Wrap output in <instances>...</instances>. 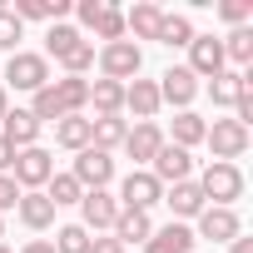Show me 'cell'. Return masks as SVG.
Masks as SVG:
<instances>
[{
  "label": "cell",
  "instance_id": "cell-1",
  "mask_svg": "<svg viewBox=\"0 0 253 253\" xmlns=\"http://www.w3.org/2000/svg\"><path fill=\"white\" fill-rule=\"evenodd\" d=\"M94 65H99V80L129 84V80H139V70H144V50H139L134 40H114V45H99V50H94Z\"/></svg>",
  "mask_w": 253,
  "mask_h": 253
},
{
  "label": "cell",
  "instance_id": "cell-2",
  "mask_svg": "<svg viewBox=\"0 0 253 253\" xmlns=\"http://www.w3.org/2000/svg\"><path fill=\"white\" fill-rule=\"evenodd\" d=\"M194 184L204 189V199H209L213 209H233V204L243 199V169H238V164H213V159H209Z\"/></svg>",
  "mask_w": 253,
  "mask_h": 253
},
{
  "label": "cell",
  "instance_id": "cell-3",
  "mask_svg": "<svg viewBox=\"0 0 253 253\" xmlns=\"http://www.w3.org/2000/svg\"><path fill=\"white\" fill-rule=\"evenodd\" d=\"M204 144H209L213 164H238V159L248 154L253 134H248V124H238V119H213L209 134H204Z\"/></svg>",
  "mask_w": 253,
  "mask_h": 253
},
{
  "label": "cell",
  "instance_id": "cell-4",
  "mask_svg": "<svg viewBox=\"0 0 253 253\" xmlns=\"http://www.w3.org/2000/svg\"><path fill=\"white\" fill-rule=\"evenodd\" d=\"M0 84H5V89H25V94H35V89L50 84V60L35 55V50H15V55L5 60V80H0Z\"/></svg>",
  "mask_w": 253,
  "mask_h": 253
},
{
  "label": "cell",
  "instance_id": "cell-5",
  "mask_svg": "<svg viewBox=\"0 0 253 253\" xmlns=\"http://www.w3.org/2000/svg\"><path fill=\"white\" fill-rule=\"evenodd\" d=\"M50 174H55V154H50L45 144H30V149H15V164H10V179L20 184V194H30V189H45V184H50Z\"/></svg>",
  "mask_w": 253,
  "mask_h": 253
},
{
  "label": "cell",
  "instance_id": "cell-6",
  "mask_svg": "<svg viewBox=\"0 0 253 253\" xmlns=\"http://www.w3.org/2000/svg\"><path fill=\"white\" fill-rule=\"evenodd\" d=\"M114 199H119V209H139V213H149V209L164 199V184H159L149 169H129Z\"/></svg>",
  "mask_w": 253,
  "mask_h": 253
},
{
  "label": "cell",
  "instance_id": "cell-7",
  "mask_svg": "<svg viewBox=\"0 0 253 253\" xmlns=\"http://www.w3.org/2000/svg\"><path fill=\"white\" fill-rule=\"evenodd\" d=\"M114 218H119V199L109 189H84V199H80V228L84 233H109Z\"/></svg>",
  "mask_w": 253,
  "mask_h": 253
},
{
  "label": "cell",
  "instance_id": "cell-8",
  "mask_svg": "<svg viewBox=\"0 0 253 253\" xmlns=\"http://www.w3.org/2000/svg\"><path fill=\"white\" fill-rule=\"evenodd\" d=\"M194 80H213L218 70H228V60H223V40L218 35H194L189 40V65H184Z\"/></svg>",
  "mask_w": 253,
  "mask_h": 253
},
{
  "label": "cell",
  "instance_id": "cell-9",
  "mask_svg": "<svg viewBox=\"0 0 253 253\" xmlns=\"http://www.w3.org/2000/svg\"><path fill=\"white\" fill-rule=\"evenodd\" d=\"M154 84H159V104H174V114L179 109H194V99H199V80L184 65H169Z\"/></svg>",
  "mask_w": 253,
  "mask_h": 253
},
{
  "label": "cell",
  "instance_id": "cell-10",
  "mask_svg": "<svg viewBox=\"0 0 253 253\" xmlns=\"http://www.w3.org/2000/svg\"><path fill=\"white\" fill-rule=\"evenodd\" d=\"M194 223H199V228H194V238H209V243H223V248H228V243L243 233L238 209H213V204H209V209H204Z\"/></svg>",
  "mask_w": 253,
  "mask_h": 253
},
{
  "label": "cell",
  "instance_id": "cell-11",
  "mask_svg": "<svg viewBox=\"0 0 253 253\" xmlns=\"http://www.w3.org/2000/svg\"><path fill=\"white\" fill-rule=\"evenodd\" d=\"M119 149L134 159V169H149V159L164 149V129H159V119H149V124H129V134H124Z\"/></svg>",
  "mask_w": 253,
  "mask_h": 253
},
{
  "label": "cell",
  "instance_id": "cell-12",
  "mask_svg": "<svg viewBox=\"0 0 253 253\" xmlns=\"http://www.w3.org/2000/svg\"><path fill=\"white\" fill-rule=\"evenodd\" d=\"M149 174L169 189V184H184V179H194V154L189 149H179V144H169L164 139V149L149 159Z\"/></svg>",
  "mask_w": 253,
  "mask_h": 253
},
{
  "label": "cell",
  "instance_id": "cell-13",
  "mask_svg": "<svg viewBox=\"0 0 253 253\" xmlns=\"http://www.w3.org/2000/svg\"><path fill=\"white\" fill-rule=\"evenodd\" d=\"M75 179H80V189H109V179H114V154H104V149H80L75 154V169H70Z\"/></svg>",
  "mask_w": 253,
  "mask_h": 253
},
{
  "label": "cell",
  "instance_id": "cell-14",
  "mask_svg": "<svg viewBox=\"0 0 253 253\" xmlns=\"http://www.w3.org/2000/svg\"><path fill=\"white\" fill-rule=\"evenodd\" d=\"M159 204H169V213H174V223H189V218H199V213L209 209V199H204V189H199L194 179H184V184H169Z\"/></svg>",
  "mask_w": 253,
  "mask_h": 253
},
{
  "label": "cell",
  "instance_id": "cell-15",
  "mask_svg": "<svg viewBox=\"0 0 253 253\" xmlns=\"http://www.w3.org/2000/svg\"><path fill=\"white\" fill-rule=\"evenodd\" d=\"M40 129H45V124H40L30 109H10L5 119H0V139H5L10 149H30V144H40Z\"/></svg>",
  "mask_w": 253,
  "mask_h": 253
},
{
  "label": "cell",
  "instance_id": "cell-16",
  "mask_svg": "<svg viewBox=\"0 0 253 253\" xmlns=\"http://www.w3.org/2000/svg\"><path fill=\"white\" fill-rule=\"evenodd\" d=\"M124 109L134 114V124H149L164 104H159V84L154 80H129L124 84Z\"/></svg>",
  "mask_w": 253,
  "mask_h": 253
},
{
  "label": "cell",
  "instance_id": "cell-17",
  "mask_svg": "<svg viewBox=\"0 0 253 253\" xmlns=\"http://www.w3.org/2000/svg\"><path fill=\"white\" fill-rule=\"evenodd\" d=\"M15 213H20V223L25 228H35V233H45V228H55V204L40 194V189H30V194H20V204H15Z\"/></svg>",
  "mask_w": 253,
  "mask_h": 253
},
{
  "label": "cell",
  "instance_id": "cell-18",
  "mask_svg": "<svg viewBox=\"0 0 253 253\" xmlns=\"http://www.w3.org/2000/svg\"><path fill=\"white\" fill-rule=\"evenodd\" d=\"M194 228L189 223H164V228H154L149 233V243H144V253H194Z\"/></svg>",
  "mask_w": 253,
  "mask_h": 253
},
{
  "label": "cell",
  "instance_id": "cell-19",
  "mask_svg": "<svg viewBox=\"0 0 253 253\" xmlns=\"http://www.w3.org/2000/svg\"><path fill=\"white\" fill-rule=\"evenodd\" d=\"M109 233H114L124 248H134V243L144 248V243H149V233H154V218H149V213H139V209H119V218H114V228H109Z\"/></svg>",
  "mask_w": 253,
  "mask_h": 253
},
{
  "label": "cell",
  "instance_id": "cell-20",
  "mask_svg": "<svg viewBox=\"0 0 253 253\" xmlns=\"http://www.w3.org/2000/svg\"><path fill=\"white\" fill-rule=\"evenodd\" d=\"M124 134H129L124 114H94V119H89V144L104 149V154H114V149L124 144Z\"/></svg>",
  "mask_w": 253,
  "mask_h": 253
},
{
  "label": "cell",
  "instance_id": "cell-21",
  "mask_svg": "<svg viewBox=\"0 0 253 253\" xmlns=\"http://www.w3.org/2000/svg\"><path fill=\"white\" fill-rule=\"evenodd\" d=\"M159 20H164V10L154 5V0H139L134 10H124V35H134V45L139 40H154L159 35Z\"/></svg>",
  "mask_w": 253,
  "mask_h": 253
},
{
  "label": "cell",
  "instance_id": "cell-22",
  "mask_svg": "<svg viewBox=\"0 0 253 253\" xmlns=\"http://www.w3.org/2000/svg\"><path fill=\"white\" fill-rule=\"evenodd\" d=\"M204 134H209V119H204V114H194V109H179L164 139H169V144H179V149H194V144H204Z\"/></svg>",
  "mask_w": 253,
  "mask_h": 253
},
{
  "label": "cell",
  "instance_id": "cell-23",
  "mask_svg": "<svg viewBox=\"0 0 253 253\" xmlns=\"http://www.w3.org/2000/svg\"><path fill=\"white\" fill-rule=\"evenodd\" d=\"M10 15H15L20 25H25V20H50V25H60V20L70 15V0H15Z\"/></svg>",
  "mask_w": 253,
  "mask_h": 253
},
{
  "label": "cell",
  "instance_id": "cell-24",
  "mask_svg": "<svg viewBox=\"0 0 253 253\" xmlns=\"http://www.w3.org/2000/svg\"><path fill=\"white\" fill-rule=\"evenodd\" d=\"M55 144L70 149V154L89 149V119H84V114H65V119H55Z\"/></svg>",
  "mask_w": 253,
  "mask_h": 253
},
{
  "label": "cell",
  "instance_id": "cell-25",
  "mask_svg": "<svg viewBox=\"0 0 253 253\" xmlns=\"http://www.w3.org/2000/svg\"><path fill=\"white\" fill-rule=\"evenodd\" d=\"M164 50H189V40H194V20L189 15H169L164 10V20H159V35H154Z\"/></svg>",
  "mask_w": 253,
  "mask_h": 253
},
{
  "label": "cell",
  "instance_id": "cell-26",
  "mask_svg": "<svg viewBox=\"0 0 253 253\" xmlns=\"http://www.w3.org/2000/svg\"><path fill=\"white\" fill-rule=\"evenodd\" d=\"M80 45H84V35H80L75 25H65V20L45 30V60H65V55L80 50Z\"/></svg>",
  "mask_w": 253,
  "mask_h": 253
},
{
  "label": "cell",
  "instance_id": "cell-27",
  "mask_svg": "<svg viewBox=\"0 0 253 253\" xmlns=\"http://www.w3.org/2000/svg\"><path fill=\"white\" fill-rule=\"evenodd\" d=\"M89 104H94V114H124V84L89 80Z\"/></svg>",
  "mask_w": 253,
  "mask_h": 253
},
{
  "label": "cell",
  "instance_id": "cell-28",
  "mask_svg": "<svg viewBox=\"0 0 253 253\" xmlns=\"http://www.w3.org/2000/svg\"><path fill=\"white\" fill-rule=\"evenodd\" d=\"M50 84H55V94H60L65 114H80V109L89 104V80H75V75H65V80H50Z\"/></svg>",
  "mask_w": 253,
  "mask_h": 253
},
{
  "label": "cell",
  "instance_id": "cell-29",
  "mask_svg": "<svg viewBox=\"0 0 253 253\" xmlns=\"http://www.w3.org/2000/svg\"><path fill=\"white\" fill-rule=\"evenodd\" d=\"M40 194H45L55 209H65V204H80V199H84V189H80V179H75V174H50V184H45Z\"/></svg>",
  "mask_w": 253,
  "mask_h": 253
},
{
  "label": "cell",
  "instance_id": "cell-30",
  "mask_svg": "<svg viewBox=\"0 0 253 253\" xmlns=\"http://www.w3.org/2000/svg\"><path fill=\"white\" fill-rule=\"evenodd\" d=\"M104 45H114V40H129V35H124V10L119 5H109V0H104V10H99V20L89 25Z\"/></svg>",
  "mask_w": 253,
  "mask_h": 253
},
{
  "label": "cell",
  "instance_id": "cell-31",
  "mask_svg": "<svg viewBox=\"0 0 253 253\" xmlns=\"http://www.w3.org/2000/svg\"><path fill=\"white\" fill-rule=\"evenodd\" d=\"M223 60H233V65H253V30H248V25L223 35Z\"/></svg>",
  "mask_w": 253,
  "mask_h": 253
},
{
  "label": "cell",
  "instance_id": "cell-32",
  "mask_svg": "<svg viewBox=\"0 0 253 253\" xmlns=\"http://www.w3.org/2000/svg\"><path fill=\"white\" fill-rule=\"evenodd\" d=\"M209 99L223 104V109H233V99H238V70H218L209 80Z\"/></svg>",
  "mask_w": 253,
  "mask_h": 253
},
{
  "label": "cell",
  "instance_id": "cell-33",
  "mask_svg": "<svg viewBox=\"0 0 253 253\" xmlns=\"http://www.w3.org/2000/svg\"><path fill=\"white\" fill-rule=\"evenodd\" d=\"M50 243H55V253H89V233L80 223H60Z\"/></svg>",
  "mask_w": 253,
  "mask_h": 253
},
{
  "label": "cell",
  "instance_id": "cell-34",
  "mask_svg": "<svg viewBox=\"0 0 253 253\" xmlns=\"http://www.w3.org/2000/svg\"><path fill=\"white\" fill-rule=\"evenodd\" d=\"M60 65H65V75H75V80H84V75L94 70V45L84 40V45H80V50H70V55H65Z\"/></svg>",
  "mask_w": 253,
  "mask_h": 253
},
{
  "label": "cell",
  "instance_id": "cell-35",
  "mask_svg": "<svg viewBox=\"0 0 253 253\" xmlns=\"http://www.w3.org/2000/svg\"><path fill=\"white\" fill-rule=\"evenodd\" d=\"M20 40H25V25H20L10 10H0V55H5V50L15 55V50H20Z\"/></svg>",
  "mask_w": 253,
  "mask_h": 253
},
{
  "label": "cell",
  "instance_id": "cell-36",
  "mask_svg": "<svg viewBox=\"0 0 253 253\" xmlns=\"http://www.w3.org/2000/svg\"><path fill=\"white\" fill-rule=\"evenodd\" d=\"M218 20H228L233 30H243L253 20V0H218Z\"/></svg>",
  "mask_w": 253,
  "mask_h": 253
},
{
  "label": "cell",
  "instance_id": "cell-37",
  "mask_svg": "<svg viewBox=\"0 0 253 253\" xmlns=\"http://www.w3.org/2000/svg\"><path fill=\"white\" fill-rule=\"evenodd\" d=\"M15 204H20V184H15L10 174H0V218H5Z\"/></svg>",
  "mask_w": 253,
  "mask_h": 253
},
{
  "label": "cell",
  "instance_id": "cell-38",
  "mask_svg": "<svg viewBox=\"0 0 253 253\" xmlns=\"http://www.w3.org/2000/svg\"><path fill=\"white\" fill-rule=\"evenodd\" d=\"M89 253H129L114 233H89Z\"/></svg>",
  "mask_w": 253,
  "mask_h": 253
},
{
  "label": "cell",
  "instance_id": "cell-39",
  "mask_svg": "<svg viewBox=\"0 0 253 253\" xmlns=\"http://www.w3.org/2000/svg\"><path fill=\"white\" fill-rule=\"evenodd\" d=\"M99 10H104V0H80V5H75L80 25H94V20H99Z\"/></svg>",
  "mask_w": 253,
  "mask_h": 253
},
{
  "label": "cell",
  "instance_id": "cell-40",
  "mask_svg": "<svg viewBox=\"0 0 253 253\" xmlns=\"http://www.w3.org/2000/svg\"><path fill=\"white\" fill-rule=\"evenodd\" d=\"M20 253H55V243H50V238H30Z\"/></svg>",
  "mask_w": 253,
  "mask_h": 253
},
{
  "label": "cell",
  "instance_id": "cell-41",
  "mask_svg": "<svg viewBox=\"0 0 253 253\" xmlns=\"http://www.w3.org/2000/svg\"><path fill=\"white\" fill-rule=\"evenodd\" d=\"M10 164H15V149H10L5 139H0V174H10Z\"/></svg>",
  "mask_w": 253,
  "mask_h": 253
},
{
  "label": "cell",
  "instance_id": "cell-42",
  "mask_svg": "<svg viewBox=\"0 0 253 253\" xmlns=\"http://www.w3.org/2000/svg\"><path fill=\"white\" fill-rule=\"evenodd\" d=\"M228 253H253V238H243V233H238V238L228 243Z\"/></svg>",
  "mask_w": 253,
  "mask_h": 253
},
{
  "label": "cell",
  "instance_id": "cell-43",
  "mask_svg": "<svg viewBox=\"0 0 253 253\" xmlns=\"http://www.w3.org/2000/svg\"><path fill=\"white\" fill-rule=\"evenodd\" d=\"M5 114H10V89L0 84V119H5Z\"/></svg>",
  "mask_w": 253,
  "mask_h": 253
},
{
  "label": "cell",
  "instance_id": "cell-44",
  "mask_svg": "<svg viewBox=\"0 0 253 253\" xmlns=\"http://www.w3.org/2000/svg\"><path fill=\"white\" fill-rule=\"evenodd\" d=\"M0 243H5V218H0Z\"/></svg>",
  "mask_w": 253,
  "mask_h": 253
},
{
  "label": "cell",
  "instance_id": "cell-45",
  "mask_svg": "<svg viewBox=\"0 0 253 253\" xmlns=\"http://www.w3.org/2000/svg\"><path fill=\"white\" fill-rule=\"evenodd\" d=\"M0 253H15V248H10V243H0Z\"/></svg>",
  "mask_w": 253,
  "mask_h": 253
}]
</instances>
